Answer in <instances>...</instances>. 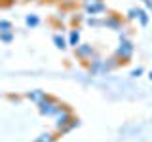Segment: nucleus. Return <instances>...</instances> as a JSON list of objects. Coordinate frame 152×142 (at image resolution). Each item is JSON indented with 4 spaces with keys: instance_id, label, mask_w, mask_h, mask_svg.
Masks as SVG:
<instances>
[{
    "instance_id": "obj_15",
    "label": "nucleus",
    "mask_w": 152,
    "mask_h": 142,
    "mask_svg": "<svg viewBox=\"0 0 152 142\" xmlns=\"http://www.w3.org/2000/svg\"><path fill=\"white\" fill-rule=\"evenodd\" d=\"M57 140V136L53 135V133H42L40 136H36L34 142H55Z\"/></svg>"
},
{
    "instance_id": "obj_2",
    "label": "nucleus",
    "mask_w": 152,
    "mask_h": 142,
    "mask_svg": "<svg viewBox=\"0 0 152 142\" xmlns=\"http://www.w3.org/2000/svg\"><path fill=\"white\" fill-rule=\"evenodd\" d=\"M133 53H135V46H133V42L127 36L120 38V44H118L116 51H114V57H116L120 63H127V61L133 57Z\"/></svg>"
},
{
    "instance_id": "obj_25",
    "label": "nucleus",
    "mask_w": 152,
    "mask_h": 142,
    "mask_svg": "<svg viewBox=\"0 0 152 142\" xmlns=\"http://www.w3.org/2000/svg\"><path fill=\"white\" fill-rule=\"evenodd\" d=\"M48 2H57V0H48Z\"/></svg>"
},
{
    "instance_id": "obj_5",
    "label": "nucleus",
    "mask_w": 152,
    "mask_h": 142,
    "mask_svg": "<svg viewBox=\"0 0 152 142\" xmlns=\"http://www.w3.org/2000/svg\"><path fill=\"white\" fill-rule=\"evenodd\" d=\"M82 9L88 15H99V13L108 12L103 0H82Z\"/></svg>"
},
{
    "instance_id": "obj_17",
    "label": "nucleus",
    "mask_w": 152,
    "mask_h": 142,
    "mask_svg": "<svg viewBox=\"0 0 152 142\" xmlns=\"http://www.w3.org/2000/svg\"><path fill=\"white\" fill-rule=\"evenodd\" d=\"M0 42H4V44H12V42H13V30L0 32Z\"/></svg>"
},
{
    "instance_id": "obj_1",
    "label": "nucleus",
    "mask_w": 152,
    "mask_h": 142,
    "mask_svg": "<svg viewBox=\"0 0 152 142\" xmlns=\"http://www.w3.org/2000/svg\"><path fill=\"white\" fill-rule=\"evenodd\" d=\"M38 106V112L42 114V116L46 117H53L57 112H59V108L63 106V104L59 102V99H55L53 95H46V99L42 101L40 104H36Z\"/></svg>"
},
{
    "instance_id": "obj_8",
    "label": "nucleus",
    "mask_w": 152,
    "mask_h": 142,
    "mask_svg": "<svg viewBox=\"0 0 152 142\" xmlns=\"http://www.w3.org/2000/svg\"><path fill=\"white\" fill-rule=\"evenodd\" d=\"M46 91H42V89H32V91H27L25 93V99H28L31 102H34V104H40L42 101L46 99Z\"/></svg>"
},
{
    "instance_id": "obj_4",
    "label": "nucleus",
    "mask_w": 152,
    "mask_h": 142,
    "mask_svg": "<svg viewBox=\"0 0 152 142\" xmlns=\"http://www.w3.org/2000/svg\"><path fill=\"white\" fill-rule=\"evenodd\" d=\"M74 53L76 57H78L80 61H84V63H89V61H93L95 57H99L97 49L91 46V44H80L74 47Z\"/></svg>"
},
{
    "instance_id": "obj_6",
    "label": "nucleus",
    "mask_w": 152,
    "mask_h": 142,
    "mask_svg": "<svg viewBox=\"0 0 152 142\" xmlns=\"http://www.w3.org/2000/svg\"><path fill=\"white\" fill-rule=\"evenodd\" d=\"M103 27H107L108 30H116V32H122L124 30V19L116 13H110V15L103 17Z\"/></svg>"
},
{
    "instance_id": "obj_23",
    "label": "nucleus",
    "mask_w": 152,
    "mask_h": 142,
    "mask_svg": "<svg viewBox=\"0 0 152 142\" xmlns=\"http://www.w3.org/2000/svg\"><path fill=\"white\" fill-rule=\"evenodd\" d=\"M10 101H12V102H19V101H21V99H19V97H15V95H10Z\"/></svg>"
},
{
    "instance_id": "obj_11",
    "label": "nucleus",
    "mask_w": 152,
    "mask_h": 142,
    "mask_svg": "<svg viewBox=\"0 0 152 142\" xmlns=\"http://www.w3.org/2000/svg\"><path fill=\"white\" fill-rule=\"evenodd\" d=\"M80 30L78 28H72V30L69 32V38H66V40H69V46L70 47H76V46H80Z\"/></svg>"
},
{
    "instance_id": "obj_9",
    "label": "nucleus",
    "mask_w": 152,
    "mask_h": 142,
    "mask_svg": "<svg viewBox=\"0 0 152 142\" xmlns=\"http://www.w3.org/2000/svg\"><path fill=\"white\" fill-rule=\"evenodd\" d=\"M118 64H120V61L116 59V57H110V59H104V66H103V74H107V72H112L114 68H118Z\"/></svg>"
},
{
    "instance_id": "obj_13",
    "label": "nucleus",
    "mask_w": 152,
    "mask_h": 142,
    "mask_svg": "<svg viewBox=\"0 0 152 142\" xmlns=\"http://www.w3.org/2000/svg\"><path fill=\"white\" fill-rule=\"evenodd\" d=\"M137 21H139V25L141 27H146L150 23V15H148V9H139V19H137Z\"/></svg>"
},
{
    "instance_id": "obj_3",
    "label": "nucleus",
    "mask_w": 152,
    "mask_h": 142,
    "mask_svg": "<svg viewBox=\"0 0 152 142\" xmlns=\"http://www.w3.org/2000/svg\"><path fill=\"white\" fill-rule=\"evenodd\" d=\"M53 117H55V131H57V133H61V131H63V129H65L66 125H69L70 121L74 120L72 110H70L69 106H65V104L59 108V112H57Z\"/></svg>"
},
{
    "instance_id": "obj_21",
    "label": "nucleus",
    "mask_w": 152,
    "mask_h": 142,
    "mask_svg": "<svg viewBox=\"0 0 152 142\" xmlns=\"http://www.w3.org/2000/svg\"><path fill=\"white\" fill-rule=\"evenodd\" d=\"M72 6H74L72 0H63V4H61V8H65V9H70Z\"/></svg>"
},
{
    "instance_id": "obj_14",
    "label": "nucleus",
    "mask_w": 152,
    "mask_h": 142,
    "mask_svg": "<svg viewBox=\"0 0 152 142\" xmlns=\"http://www.w3.org/2000/svg\"><path fill=\"white\" fill-rule=\"evenodd\" d=\"M86 25H89L93 28H99V27H103V19L99 15H89L88 19H86Z\"/></svg>"
},
{
    "instance_id": "obj_19",
    "label": "nucleus",
    "mask_w": 152,
    "mask_h": 142,
    "mask_svg": "<svg viewBox=\"0 0 152 142\" xmlns=\"http://www.w3.org/2000/svg\"><path fill=\"white\" fill-rule=\"evenodd\" d=\"M8 30H12V21L0 19V32H8Z\"/></svg>"
},
{
    "instance_id": "obj_27",
    "label": "nucleus",
    "mask_w": 152,
    "mask_h": 142,
    "mask_svg": "<svg viewBox=\"0 0 152 142\" xmlns=\"http://www.w3.org/2000/svg\"><path fill=\"white\" fill-rule=\"evenodd\" d=\"M0 2H2V0H0Z\"/></svg>"
},
{
    "instance_id": "obj_16",
    "label": "nucleus",
    "mask_w": 152,
    "mask_h": 142,
    "mask_svg": "<svg viewBox=\"0 0 152 142\" xmlns=\"http://www.w3.org/2000/svg\"><path fill=\"white\" fill-rule=\"evenodd\" d=\"M139 9L141 8H129L126 13V19L127 21H135V19H139Z\"/></svg>"
},
{
    "instance_id": "obj_10",
    "label": "nucleus",
    "mask_w": 152,
    "mask_h": 142,
    "mask_svg": "<svg viewBox=\"0 0 152 142\" xmlns=\"http://www.w3.org/2000/svg\"><path fill=\"white\" fill-rule=\"evenodd\" d=\"M53 44H55L57 49L63 51V49H66V47H69V40H66L63 34H59V32H57V34H53Z\"/></svg>"
},
{
    "instance_id": "obj_22",
    "label": "nucleus",
    "mask_w": 152,
    "mask_h": 142,
    "mask_svg": "<svg viewBox=\"0 0 152 142\" xmlns=\"http://www.w3.org/2000/svg\"><path fill=\"white\" fill-rule=\"evenodd\" d=\"M82 21H84L82 15H74V17H72V23H82Z\"/></svg>"
},
{
    "instance_id": "obj_28",
    "label": "nucleus",
    "mask_w": 152,
    "mask_h": 142,
    "mask_svg": "<svg viewBox=\"0 0 152 142\" xmlns=\"http://www.w3.org/2000/svg\"><path fill=\"white\" fill-rule=\"evenodd\" d=\"M150 12H152V9H150Z\"/></svg>"
},
{
    "instance_id": "obj_12",
    "label": "nucleus",
    "mask_w": 152,
    "mask_h": 142,
    "mask_svg": "<svg viewBox=\"0 0 152 142\" xmlns=\"http://www.w3.org/2000/svg\"><path fill=\"white\" fill-rule=\"evenodd\" d=\"M25 25L31 27V28L38 27V25H40V17H38L36 13H28V15H25Z\"/></svg>"
},
{
    "instance_id": "obj_7",
    "label": "nucleus",
    "mask_w": 152,
    "mask_h": 142,
    "mask_svg": "<svg viewBox=\"0 0 152 142\" xmlns=\"http://www.w3.org/2000/svg\"><path fill=\"white\" fill-rule=\"evenodd\" d=\"M103 66H104V59L101 57H95L93 61H89L88 63V72L89 74H103Z\"/></svg>"
},
{
    "instance_id": "obj_26",
    "label": "nucleus",
    "mask_w": 152,
    "mask_h": 142,
    "mask_svg": "<svg viewBox=\"0 0 152 142\" xmlns=\"http://www.w3.org/2000/svg\"><path fill=\"white\" fill-rule=\"evenodd\" d=\"M8 2H15V0H8Z\"/></svg>"
},
{
    "instance_id": "obj_24",
    "label": "nucleus",
    "mask_w": 152,
    "mask_h": 142,
    "mask_svg": "<svg viewBox=\"0 0 152 142\" xmlns=\"http://www.w3.org/2000/svg\"><path fill=\"white\" fill-rule=\"evenodd\" d=\"M148 78H150V82H152V70H150V72H148Z\"/></svg>"
},
{
    "instance_id": "obj_20",
    "label": "nucleus",
    "mask_w": 152,
    "mask_h": 142,
    "mask_svg": "<svg viewBox=\"0 0 152 142\" xmlns=\"http://www.w3.org/2000/svg\"><path fill=\"white\" fill-rule=\"evenodd\" d=\"M142 72H145V70H142L141 66H137V68L131 70V78H139V76H142Z\"/></svg>"
},
{
    "instance_id": "obj_18",
    "label": "nucleus",
    "mask_w": 152,
    "mask_h": 142,
    "mask_svg": "<svg viewBox=\"0 0 152 142\" xmlns=\"http://www.w3.org/2000/svg\"><path fill=\"white\" fill-rule=\"evenodd\" d=\"M78 125H80V121H78V117H74V120H72V121H70V123H69V125H66V127H65V129H63V131H61V135H66V133H70V131H72V129H76V127H78Z\"/></svg>"
}]
</instances>
